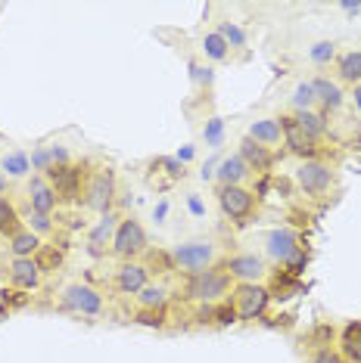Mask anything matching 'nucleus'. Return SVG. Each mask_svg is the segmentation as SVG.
<instances>
[{
  "label": "nucleus",
  "instance_id": "nucleus-1",
  "mask_svg": "<svg viewBox=\"0 0 361 363\" xmlns=\"http://www.w3.org/2000/svg\"><path fill=\"white\" fill-rule=\"evenodd\" d=\"M231 283L234 279L225 274V267H209L203 270V274H193L190 279H187V298L193 301H225V295L231 292Z\"/></svg>",
  "mask_w": 361,
  "mask_h": 363
},
{
  "label": "nucleus",
  "instance_id": "nucleus-2",
  "mask_svg": "<svg viewBox=\"0 0 361 363\" xmlns=\"http://www.w3.org/2000/svg\"><path fill=\"white\" fill-rule=\"evenodd\" d=\"M212 261H215V245H212L209 239H190V242L178 245V249L171 252V264L180 270H187L190 277L209 270Z\"/></svg>",
  "mask_w": 361,
  "mask_h": 363
},
{
  "label": "nucleus",
  "instance_id": "nucleus-3",
  "mask_svg": "<svg viewBox=\"0 0 361 363\" xmlns=\"http://www.w3.org/2000/svg\"><path fill=\"white\" fill-rule=\"evenodd\" d=\"M112 252H116L119 258H125V261H134L137 255L146 252V233H144V227L137 224L134 218L119 220L116 236H112Z\"/></svg>",
  "mask_w": 361,
  "mask_h": 363
},
{
  "label": "nucleus",
  "instance_id": "nucleus-4",
  "mask_svg": "<svg viewBox=\"0 0 361 363\" xmlns=\"http://www.w3.org/2000/svg\"><path fill=\"white\" fill-rule=\"evenodd\" d=\"M268 298H271V292L265 286H259V283H240L237 286V292H234V311H237V317L240 320H256L265 313L268 308Z\"/></svg>",
  "mask_w": 361,
  "mask_h": 363
},
{
  "label": "nucleus",
  "instance_id": "nucleus-5",
  "mask_svg": "<svg viewBox=\"0 0 361 363\" xmlns=\"http://www.w3.org/2000/svg\"><path fill=\"white\" fill-rule=\"evenodd\" d=\"M112 196H116V177H112V171L109 168L94 171V174L87 177V186H85V205L106 214L112 205Z\"/></svg>",
  "mask_w": 361,
  "mask_h": 363
},
{
  "label": "nucleus",
  "instance_id": "nucleus-6",
  "mask_svg": "<svg viewBox=\"0 0 361 363\" xmlns=\"http://www.w3.org/2000/svg\"><path fill=\"white\" fill-rule=\"evenodd\" d=\"M218 205L231 220L243 224L252 214V208H256V196L243 186H218Z\"/></svg>",
  "mask_w": 361,
  "mask_h": 363
},
{
  "label": "nucleus",
  "instance_id": "nucleus-7",
  "mask_svg": "<svg viewBox=\"0 0 361 363\" xmlns=\"http://www.w3.org/2000/svg\"><path fill=\"white\" fill-rule=\"evenodd\" d=\"M63 304L75 313H85V317H97L103 311V295L85 283H72L63 292Z\"/></svg>",
  "mask_w": 361,
  "mask_h": 363
},
{
  "label": "nucleus",
  "instance_id": "nucleus-8",
  "mask_svg": "<svg viewBox=\"0 0 361 363\" xmlns=\"http://www.w3.org/2000/svg\"><path fill=\"white\" fill-rule=\"evenodd\" d=\"M47 184L53 186L56 202H75L81 196V168H75V164H63V168L47 171Z\"/></svg>",
  "mask_w": 361,
  "mask_h": 363
},
{
  "label": "nucleus",
  "instance_id": "nucleus-9",
  "mask_svg": "<svg viewBox=\"0 0 361 363\" xmlns=\"http://www.w3.org/2000/svg\"><path fill=\"white\" fill-rule=\"evenodd\" d=\"M296 184L306 189L308 196H321L333 184V171L321 162H302L299 171H296Z\"/></svg>",
  "mask_w": 361,
  "mask_h": 363
},
{
  "label": "nucleus",
  "instance_id": "nucleus-10",
  "mask_svg": "<svg viewBox=\"0 0 361 363\" xmlns=\"http://www.w3.org/2000/svg\"><path fill=\"white\" fill-rule=\"evenodd\" d=\"M225 274L237 279V283H259L265 277V261L259 255H234L225 264Z\"/></svg>",
  "mask_w": 361,
  "mask_h": 363
},
{
  "label": "nucleus",
  "instance_id": "nucleus-11",
  "mask_svg": "<svg viewBox=\"0 0 361 363\" xmlns=\"http://www.w3.org/2000/svg\"><path fill=\"white\" fill-rule=\"evenodd\" d=\"M281 130H284V143L290 146V152L302 155L306 162H311L318 155V140H311L306 130L296 125V118H281Z\"/></svg>",
  "mask_w": 361,
  "mask_h": 363
},
{
  "label": "nucleus",
  "instance_id": "nucleus-12",
  "mask_svg": "<svg viewBox=\"0 0 361 363\" xmlns=\"http://www.w3.org/2000/svg\"><path fill=\"white\" fill-rule=\"evenodd\" d=\"M265 249H268V258H274L277 264H286L293 255L299 252V236L293 233L290 227L271 230L268 239H265Z\"/></svg>",
  "mask_w": 361,
  "mask_h": 363
},
{
  "label": "nucleus",
  "instance_id": "nucleus-13",
  "mask_svg": "<svg viewBox=\"0 0 361 363\" xmlns=\"http://www.w3.org/2000/svg\"><path fill=\"white\" fill-rule=\"evenodd\" d=\"M56 208V193L53 186L47 184L44 177H31L28 180V211H38V214H53Z\"/></svg>",
  "mask_w": 361,
  "mask_h": 363
},
{
  "label": "nucleus",
  "instance_id": "nucleus-14",
  "mask_svg": "<svg viewBox=\"0 0 361 363\" xmlns=\"http://www.w3.org/2000/svg\"><path fill=\"white\" fill-rule=\"evenodd\" d=\"M146 279H150V267H144V264H137V261H125L116 274V286L128 295H137L144 286H150Z\"/></svg>",
  "mask_w": 361,
  "mask_h": 363
},
{
  "label": "nucleus",
  "instance_id": "nucleus-15",
  "mask_svg": "<svg viewBox=\"0 0 361 363\" xmlns=\"http://www.w3.org/2000/svg\"><path fill=\"white\" fill-rule=\"evenodd\" d=\"M218 186H240L246 177H249V164H246L240 155H227V159L218 162Z\"/></svg>",
  "mask_w": 361,
  "mask_h": 363
},
{
  "label": "nucleus",
  "instance_id": "nucleus-16",
  "mask_svg": "<svg viewBox=\"0 0 361 363\" xmlns=\"http://www.w3.org/2000/svg\"><path fill=\"white\" fill-rule=\"evenodd\" d=\"M10 279L19 289H38L41 283V267L35 258H13L10 264Z\"/></svg>",
  "mask_w": 361,
  "mask_h": 363
},
{
  "label": "nucleus",
  "instance_id": "nucleus-17",
  "mask_svg": "<svg viewBox=\"0 0 361 363\" xmlns=\"http://www.w3.org/2000/svg\"><path fill=\"white\" fill-rule=\"evenodd\" d=\"M237 155L249 164V171H268L271 162H274V155L268 152V146H262V143H256V140H249V137L240 143V152Z\"/></svg>",
  "mask_w": 361,
  "mask_h": 363
},
{
  "label": "nucleus",
  "instance_id": "nucleus-18",
  "mask_svg": "<svg viewBox=\"0 0 361 363\" xmlns=\"http://www.w3.org/2000/svg\"><path fill=\"white\" fill-rule=\"evenodd\" d=\"M311 87H315V100L324 106V112H336L343 106V90L336 81L330 78H315L311 81Z\"/></svg>",
  "mask_w": 361,
  "mask_h": 363
},
{
  "label": "nucleus",
  "instance_id": "nucleus-19",
  "mask_svg": "<svg viewBox=\"0 0 361 363\" xmlns=\"http://www.w3.org/2000/svg\"><path fill=\"white\" fill-rule=\"evenodd\" d=\"M281 137H284V130H281V121L277 118H259L249 125V140H256L262 146H277Z\"/></svg>",
  "mask_w": 361,
  "mask_h": 363
},
{
  "label": "nucleus",
  "instance_id": "nucleus-20",
  "mask_svg": "<svg viewBox=\"0 0 361 363\" xmlns=\"http://www.w3.org/2000/svg\"><path fill=\"white\" fill-rule=\"evenodd\" d=\"M38 249H41V239L31 233L28 227H22L19 233L10 236V252H13V258H35Z\"/></svg>",
  "mask_w": 361,
  "mask_h": 363
},
{
  "label": "nucleus",
  "instance_id": "nucleus-21",
  "mask_svg": "<svg viewBox=\"0 0 361 363\" xmlns=\"http://www.w3.org/2000/svg\"><path fill=\"white\" fill-rule=\"evenodd\" d=\"M336 72L349 84H361V50H349L336 60Z\"/></svg>",
  "mask_w": 361,
  "mask_h": 363
},
{
  "label": "nucleus",
  "instance_id": "nucleus-22",
  "mask_svg": "<svg viewBox=\"0 0 361 363\" xmlns=\"http://www.w3.org/2000/svg\"><path fill=\"white\" fill-rule=\"evenodd\" d=\"M343 357L349 363H361V323H349L343 329Z\"/></svg>",
  "mask_w": 361,
  "mask_h": 363
},
{
  "label": "nucleus",
  "instance_id": "nucleus-23",
  "mask_svg": "<svg viewBox=\"0 0 361 363\" xmlns=\"http://www.w3.org/2000/svg\"><path fill=\"white\" fill-rule=\"evenodd\" d=\"M137 301H141V311H162L168 301V289L166 286H144L137 292Z\"/></svg>",
  "mask_w": 361,
  "mask_h": 363
},
{
  "label": "nucleus",
  "instance_id": "nucleus-24",
  "mask_svg": "<svg viewBox=\"0 0 361 363\" xmlns=\"http://www.w3.org/2000/svg\"><path fill=\"white\" fill-rule=\"evenodd\" d=\"M22 224H19V211H16V205L6 199V196H0V236H13L19 233Z\"/></svg>",
  "mask_w": 361,
  "mask_h": 363
},
{
  "label": "nucleus",
  "instance_id": "nucleus-25",
  "mask_svg": "<svg viewBox=\"0 0 361 363\" xmlns=\"http://www.w3.org/2000/svg\"><path fill=\"white\" fill-rule=\"evenodd\" d=\"M296 125L306 130L311 140L327 137V118L324 115H318V112H296Z\"/></svg>",
  "mask_w": 361,
  "mask_h": 363
},
{
  "label": "nucleus",
  "instance_id": "nucleus-26",
  "mask_svg": "<svg viewBox=\"0 0 361 363\" xmlns=\"http://www.w3.org/2000/svg\"><path fill=\"white\" fill-rule=\"evenodd\" d=\"M116 218H112L109 211L100 218V224L94 227V233H90V252H100L103 242H112V236H116Z\"/></svg>",
  "mask_w": 361,
  "mask_h": 363
},
{
  "label": "nucleus",
  "instance_id": "nucleus-27",
  "mask_svg": "<svg viewBox=\"0 0 361 363\" xmlns=\"http://www.w3.org/2000/svg\"><path fill=\"white\" fill-rule=\"evenodd\" d=\"M0 171H4L6 177H26L31 171V159L26 152H10V155H4V162H0Z\"/></svg>",
  "mask_w": 361,
  "mask_h": 363
},
{
  "label": "nucleus",
  "instance_id": "nucleus-28",
  "mask_svg": "<svg viewBox=\"0 0 361 363\" xmlns=\"http://www.w3.org/2000/svg\"><path fill=\"white\" fill-rule=\"evenodd\" d=\"M315 87H311V81H299L296 90H293V109L296 112H311V106H315Z\"/></svg>",
  "mask_w": 361,
  "mask_h": 363
},
{
  "label": "nucleus",
  "instance_id": "nucleus-29",
  "mask_svg": "<svg viewBox=\"0 0 361 363\" xmlns=\"http://www.w3.org/2000/svg\"><path fill=\"white\" fill-rule=\"evenodd\" d=\"M203 53H206L209 60H227V53H231V47L225 44V38H221L218 31H212V35L203 38Z\"/></svg>",
  "mask_w": 361,
  "mask_h": 363
},
{
  "label": "nucleus",
  "instance_id": "nucleus-30",
  "mask_svg": "<svg viewBox=\"0 0 361 363\" xmlns=\"http://www.w3.org/2000/svg\"><path fill=\"white\" fill-rule=\"evenodd\" d=\"M26 220H28V230H31L35 236H47V233H53V218H50V214L28 211V214H26Z\"/></svg>",
  "mask_w": 361,
  "mask_h": 363
},
{
  "label": "nucleus",
  "instance_id": "nucleus-31",
  "mask_svg": "<svg viewBox=\"0 0 361 363\" xmlns=\"http://www.w3.org/2000/svg\"><path fill=\"white\" fill-rule=\"evenodd\" d=\"M203 140H206L212 150H218L221 140H225V121H221V118H209L206 128H203Z\"/></svg>",
  "mask_w": 361,
  "mask_h": 363
},
{
  "label": "nucleus",
  "instance_id": "nucleus-32",
  "mask_svg": "<svg viewBox=\"0 0 361 363\" xmlns=\"http://www.w3.org/2000/svg\"><path fill=\"white\" fill-rule=\"evenodd\" d=\"M218 35L225 38V44H227V47H246L243 28H240V26H234V22H221V26H218Z\"/></svg>",
  "mask_w": 361,
  "mask_h": 363
},
{
  "label": "nucleus",
  "instance_id": "nucleus-33",
  "mask_svg": "<svg viewBox=\"0 0 361 363\" xmlns=\"http://www.w3.org/2000/svg\"><path fill=\"white\" fill-rule=\"evenodd\" d=\"M38 267L41 270H56L63 264V252H56V249H47V245H41L38 249Z\"/></svg>",
  "mask_w": 361,
  "mask_h": 363
},
{
  "label": "nucleus",
  "instance_id": "nucleus-34",
  "mask_svg": "<svg viewBox=\"0 0 361 363\" xmlns=\"http://www.w3.org/2000/svg\"><path fill=\"white\" fill-rule=\"evenodd\" d=\"M308 56H311V62H318V65H327L336 56V50H333V44L330 40H321V44H315L308 50Z\"/></svg>",
  "mask_w": 361,
  "mask_h": 363
},
{
  "label": "nucleus",
  "instance_id": "nucleus-35",
  "mask_svg": "<svg viewBox=\"0 0 361 363\" xmlns=\"http://www.w3.org/2000/svg\"><path fill=\"white\" fill-rule=\"evenodd\" d=\"M212 323H218V326H231V323H237V311H234V304H231V301L215 304V320H212Z\"/></svg>",
  "mask_w": 361,
  "mask_h": 363
},
{
  "label": "nucleus",
  "instance_id": "nucleus-36",
  "mask_svg": "<svg viewBox=\"0 0 361 363\" xmlns=\"http://www.w3.org/2000/svg\"><path fill=\"white\" fill-rule=\"evenodd\" d=\"M31 171H53V162H50V152H47V146H41V150L31 152Z\"/></svg>",
  "mask_w": 361,
  "mask_h": 363
},
{
  "label": "nucleus",
  "instance_id": "nucleus-37",
  "mask_svg": "<svg viewBox=\"0 0 361 363\" xmlns=\"http://www.w3.org/2000/svg\"><path fill=\"white\" fill-rule=\"evenodd\" d=\"M137 323L162 329V326H166V311H141V313H137Z\"/></svg>",
  "mask_w": 361,
  "mask_h": 363
},
{
  "label": "nucleus",
  "instance_id": "nucleus-38",
  "mask_svg": "<svg viewBox=\"0 0 361 363\" xmlns=\"http://www.w3.org/2000/svg\"><path fill=\"white\" fill-rule=\"evenodd\" d=\"M308 363H349L343 354H336V351H330V348H318L315 351V357H311Z\"/></svg>",
  "mask_w": 361,
  "mask_h": 363
},
{
  "label": "nucleus",
  "instance_id": "nucleus-39",
  "mask_svg": "<svg viewBox=\"0 0 361 363\" xmlns=\"http://www.w3.org/2000/svg\"><path fill=\"white\" fill-rule=\"evenodd\" d=\"M47 152H50L53 168H63V164H72V162H69V150H65V146H47Z\"/></svg>",
  "mask_w": 361,
  "mask_h": 363
},
{
  "label": "nucleus",
  "instance_id": "nucleus-40",
  "mask_svg": "<svg viewBox=\"0 0 361 363\" xmlns=\"http://www.w3.org/2000/svg\"><path fill=\"white\" fill-rule=\"evenodd\" d=\"M190 75H193V81L196 84H212V69H203L200 62H190Z\"/></svg>",
  "mask_w": 361,
  "mask_h": 363
},
{
  "label": "nucleus",
  "instance_id": "nucleus-41",
  "mask_svg": "<svg viewBox=\"0 0 361 363\" xmlns=\"http://www.w3.org/2000/svg\"><path fill=\"white\" fill-rule=\"evenodd\" d=\"M308 258H306V252H296V255H293V258L290 261H286V270H290V274H299V270H302V264H306Z\"/></svg>",
  "mask_w": 361,
  "mask_h": 363
},
{
  "label": "nucleus",
  "instance_id": "nucleus-42",
  "mask_svg": "<svg viewBox=\"0 0 361 363\" xmlns=\"http://www.w3.org/2000/svg\"><path fill=\"white\" fill-rule=\"evenodd\" d=\"M315 338H318V342H327V338H333V329H330V326H321V329L315 333Z\"/></svg>",
  "mask_w": 361,
  "mask_h": 363
},
{
  "label": "nucleus",
  "instance_id": "nucleus-43",
  "mask_svg": "<svg viewBox=\"0 0 361 363\" xmlns=\"http://www.w3.org/2000/svg\"><path fill=\"white\" fill-rule=\"evenodd\" d=\"M193 159V146H184V150H178V162H190Z\"/></svg>",
  "mask_w": 361,
  "mask_h": 363
},
{
  "label": "nucleus",
  "instance_id": "nucleus-44",
  "mask_svg": "<svg viewBox=\"0 0 361 363\" xmlns=\"http://www.w3.org/2000/svg\"><path fill=\"white\" fill-rule=\"evenodd\" d=\"M190 211H193V214H203V211H206V208H203V202L196 199V196H190Z\"/></svg>",
  "mask_w": 361,
  "mask_h": 363
},
{
  "label": "nucleus",
  "instance_id": "nucleus-45",
  "mask_svg": "<svg viewBox=\"0 0 361 363\" xmlns=\"http://www.w3.org/2000/svg\"><path fill=\"white\" fill-rule=\"evenodd\" d=\"M343 13H361V4H340Z\"/></svg>",
  "mask_w": 361,
  "mask_h": 363
},
{
  "label": "nucleus",
  "instance_id": "nucleus-46",
  "mask_svg": "<svg viewBox=\"0 0 361 363\" xmlns=\"http://www.w3.org/2000/svg\"><path fill=\"white\" fill-rule=\"evenodd\" d=\"M166 211H168V205H166V202H162V205H159V208H156V220H162V218H166Z\"/></svg>",
  "mask_w": 361,
  "mask_h": 363
},
{
  "label": "nucleus",
  "instance_id": "nucleus-47",
  "mask_svg": "<svg viewBox=\"0 0 361 363\" xmlns=\"http://www.w3.org/2000/svg\"><path fill=\"white\" fill-rule=\"evenodd\" d=\"M352 96H355V109H358V112H361V84H358V87H355V94H352Z\"/></svg>",
  "mask_w": 361,
  "mask_h": 363
},
{
  "label": "nucleus",
  "instance_id": "nucleus-48",
  "mask_svg": "<svg viewBox=\"0 0 361 363\" xmlns=\"http://www.w3.org/2000/svg\"><path fill=\"white\" fill-rule=\"evenodd\" d=\"M4 193H6V174L0 171V196H4Z\"/></svg>",
  "mask_w": 361,
  "mask_h": 363
}]
</instances>
